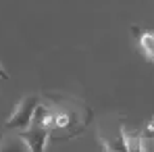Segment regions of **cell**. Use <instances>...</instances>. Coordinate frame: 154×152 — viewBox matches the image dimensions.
<instances>
[{
  "label": "cell",
  "mask_w": 154,
  "mask_h": 152,
  "mask_svg": "<svg viewBox=\"0 0 154 152\" xmlns=\"http://www.w3.org/2000/svg\"><path fill=\"white\" fill-rule=\"evenodd\" d=\"M40 104V98L35 94H29L25 98H21L15 113L6 119V129H17V131H23L25 127H29L31 119H33V113Z\"/></svg>",
  "instance_id": "obj_1"
},
{
  "label": "cell",
  "mask_w": 154,
  "mask_h": 152,
  "mask_svg": "<svg viewBox=\"0 0 154 152\" xmlns=\"http://www.w3.org/2000/svg\"><path fill=\"white\" fill-rule=\"evenodd\" d=\"M100 138H102L104 150L106 152H127L125 146V129L121 123H110V125L100 127Z\"/></svg>",
  "instance_id": "obj_2"
},
{
  "label": "cell",
  "mask_w": 154,
  "mask_h": 152,
  "mask_svg": "<svg viewBox=\"0 0 154 152\" xmlns=\"http://www.w3.org/2000/svg\"><path fill=\"white\" fill-rule=\"evenodd\" d=\"M19 135L23 138V142L27 144L29 152H44V150H46L48 135H50V127H48V125H35V123H31V125L25 127Z\"/></svg>",
  "instance_id": "obj_3"
},
{
  "label": "cell",
  "mask_w": 154,
  "mask_h": 152,
  "mask_svg": "<svg viewBox=\"0 0 154 152\" xmlns=\"http://www.w3.org/2000/svg\"><path fill=\"white\" fill-rule=\"evenodd\" d=\"M0 152H29V148L21 135H13V138H4L0 142Z\"/></svg>",
  "instance_id": "obj_4"
},
{
  "label": "cell",
  "mask_w": 154,
  "mask_h": 152,
  "mask_svg": "<svg viewBox=\"0 0 154 152\" xmlns=\"http://www.w3.org/2000/svg\"><path fill=\"white\" fill-rule=\"evenodd\" d=\"M125 146L127 152H146L142 142V131H125Z\"/></svg>",
  "instance_id": "obj_5"
},
{
  "label": "cell",
  "mask_w": 154,
  "mask_h": 152,
  "mask_svg": "<svg viewBox=\"0 0 154 152\" xmlns=\"http://www.w3.org/2000/svg\"><path fill=\"white\" fill-rule=\"evenodd\" d=\"M140 42H142V50H144V54L154 60V33H144Z\"/></svg>",
  "instance_id": "obj_6"
},
{
  "label": "cell",
  "mask_w": 154,
  "mask_h": 152,
  "mask_svg": "<svg viewBox=\"0 0 154 152\" xmlns=\"http://www.w3.org/2000/svg\"><path fill=\"white\" fill-rule=\"evenodd\" d=\"M0 79H8V75H6V71L2 69V65H0Z\"/></svg>",
  "instance_id": "obj_7"
},
{
  "label": "cell",
  "mask_w": 154,
  "mask_h": 152,
  "mask_svg": "<svg viewBox=\"0 0 154 152\" xmlns=\"http://www.w3.org/2000/svg\"><path fill=\"white\" fill-rule=\"evenodd\" d=\"M152 152H154V150H152Z\"/></svg>",
  "instance_id": "obj_8"
}]
</instances>
